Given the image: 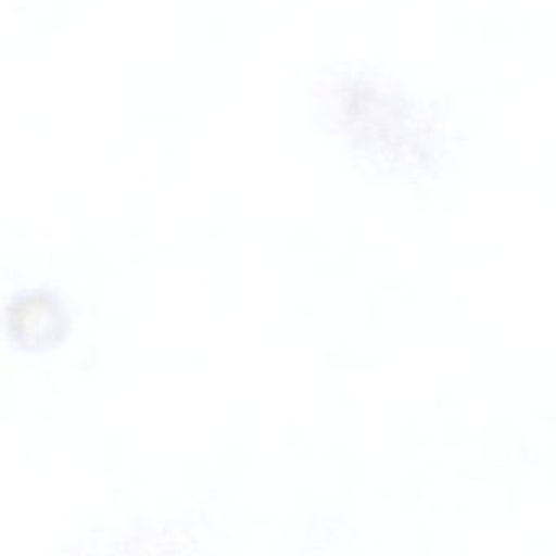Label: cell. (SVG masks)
<instances>
[{"label":"cell","instance_id":"1","mask_svg":"<svg viewBox=\"0 0 556 556\" xmlns=\"http://www.w3.org/2000/svg\"><path fill=\"white\" fill-rule=\"evenodd\" d=\"M73 328L70 305L53 289L17 291L5 305V334L12 348L27 354L56 350Z\"/></svg>","mask_w":556,"mask_h":556}]
</instances>
